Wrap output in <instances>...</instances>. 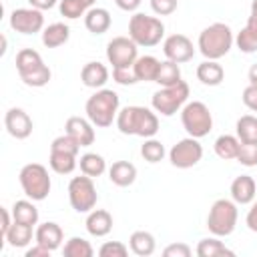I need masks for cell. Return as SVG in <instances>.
<instances>
[{"mask_svg": "<svg viewBox=\"0 0 257 257\" xmlns=\"http://www.w3.org/2000/svg\"><path fill=\"white\" fill-rule=\"evenodd\" d=\"M181 122L189 137L203 139L213 128V114L201 100H191L181 108Z\"/></svg>", "mask_w": 257, "mask_h": 257, "instance_id": "52a82bcc", "label": "cell"}, {"mask_svg": "<svg viewBox=\"0 0 257 257\" xmlns=\"http://www.w3.org/2000/svg\"><path fill=\"white\" fill-rule=\"evenodd\" d=\"M110 12L106 8H98V6H92L90 10H86L84 14V26L88 32L92 34H104L108 28H110Z\"/></svg>", "mask_w": 257, "mask_h": 257, "instance_id": "7402d4cb", "label": "cell"}, {"mask_svg": "<svg viewBox=\"0 0 257 257\" xmlns=\"http://www.w3.org/2000/svg\"><path fill=\"white\" fill-rule=\"evenodd\" d=\"M94 124L82 116H70L64 124V133L70 135L80 147H90L94 143Z\"/></svg>", "mask_w": 257, "mask_h": 257, "instance_id": "9a60e30c", "label": "cell"}, {"mask_svg": "<svg viewBox=\"0 0 257 257\" xmlns=\"http://www.w3.org/2000/svg\"><path fill=\"white\" fill-rule=\"evenodd\" d=\"M197 78L205 86H219L225 78V70L217 60H203L197 66Z\"/></svg>", "mask_w": 257, "mask_h": 257, "instance_id": "cb8c5ba5", "label": "cell"}, {"mask_svg": "<svg viewBox=\"0 0 257 257\" xmlns=\"http://www.w3.org/2000/svg\"><path fill=\"white\" fill-rule=\"evenodd\" d=\"M141 2H143V0H114V4H116L120 10H124V12H135V10L141 6Z\"/></svg>", "mask_w": 257, "mask_h": 257, "instance_id": "f907efd6", "label": "cell"}, {"mask_svg": "<svg viewBox=\"0 0 257 257\" xmlns=\"http://www.w3.org/2000/svg\"><path fill=\"white\" fill-rule=\"evenodd\" d=\"M237 161L243 167H257V143H241Z\"/></svg>", "mask_w": 257, "mask_h": 257, "instance_id": "ab89813d", "label": "cell"}, {"mask_svg": "<svg viewBox=\"0 0 257 257\" xmlns=\"http://www.w3.org/2000/svg\"><path fill=\"white\" fill-rule=\"evenodd\" d=\"M80 80L88 88H102L108 80V68L98 60L86 62L80 70Z\"/></svg>", "mask_w": 257, "mask_h": 257, "instance_id": "ac0fdd59", "label": "cell"}, {"mask_svg": "<svg viewBox=\"0 0 257 257\" xmlns=\"http://www.w3.org/2000/svg\"><path fill=\"white\" fill-rule=\"evenodd\" d=\"M128 36L137 42V46H157L165 36V24L157 16L135 12L128 20Z\"/></svg>", "mask_w": 257, "mask_h": 257, "instance_id": "277c9868", "label": "cell"}, {"mask_svg": "<svg viewBox=\"0 0 257 257\" xmlns=\"http://www.w3.org/2000/svg\"><path fill=\"white\" fill-rule=\"evenodd\" d=\"M50 149L52 151H62V153H70V155H78V151H80V145L70 137V135H60V137H56L54 141H52V145H50Z\"/></svg>", "mask_w": 257, "mask_h": 257, "instance_id": "60d3db41", "label": "cell"}, {"mask_svg": "<svg viewBox=\"0 0 257 257\" xmlns=\"http://www.w3.org/2000/svg\"><path fill=\"white\" fill-rule=\"evenodd\" d=\"M251 14H257V0L251 2Z\"/></svg>", "mask_w": 257, "mask_h": 257, "instance_id": "11a10c76", "label": "cell"}, {"mask_svg": "<svg viewBox=\"0 0 257 257\" xmlns=\"http://www.w3.org/2000/svg\"><path fill=\"white\" fill-rule=\"evenodd\" d=\"M80 2H82V4L86 6V10H90V8H92V6L96 4V0H80Z\"/></svg>", "mask_w": 257, "mask_h": 257, "instance_id": "db71d44e", "label": "cell"}, {"mask_svg": "<svg viewBox=\"0 0 257 257\" xmlns=\"http://www.w3.org/2000/svg\"><path fill=\"white\" fill-rule=\"evenodd\" d=\"M50 249H46V247H42L40 243H36L34 247H30V249H26V257H50Z\"/></svg>", "mask_w": 257, "mask_h": 257, "instance_id": "681fc988", "label": "cell"}, {"mask_svg": "<svg viewBox=\"0 0 257 257\" xmlns=\"http://www.w3.org/2000/svg\"><path fill=\"white\" fill-rule=\"evenodd\" d=\"M50 76H52L50 68H48L46 64H42V66H38V68L30 70V72H26V74H20V80H22L26 86L40 88V86H46V84H48Z\"/></svg>", "mask_w": 257, "mask_h": 257, "instance_id": "8d00e7d4", "label": "cell"}, {"mask_svg": "<svg viewBox=\"0 0 257 257\" xmlns=\"http://www.w3.org/2000/svg\"><path fill=\"white\" fill-rule=\"evenodd\" d=\"M84 110H86L88 120L94 126L106 128V126L112 124V120H116V114H118V94L114 90H110V88H100L92 96H88Z\"/></svg>", "mask_w": 257, "mask_h": 257, "instance_id": "3957f363", "label": "cell"}, {"mask_svg": "<svg viewBox=\"0 0 257 257\" xmlns=\"http://www.w3.org/2000/svg\"><path fill=\"white\" fill-rule=\"evenodd\" d=\"M78 165H80V171L84 173V175H88V177H100L104 171H106V161H104V157L102 155H96V153H86V155H82L80 157V161H78Z\"/></svg>", "mask_w": 257, "mask_h": 257, "instance_id": "1f68e13d", "label": "cell"}, {"mask_svg": "<svg viewBox=\"0 0 257 257\" xmlns=\"http://www.w3.org/2000/svg\"><path fill=\"white\" fill-rule=\"evenodd\" d=\"M243 104L251 112H257V86H253V84L245 86V90H243Z\"/></svg>", "mask_w": 257, "mask_h": 257, "instance_id": "bcb514c9", "label": "cell"}, {"mask_svg": "<svg viewBox=\"0 0 257 257\" xmlns=\"http://www.w3.org/2000/svg\"><path fill=\"white\" fill-rule=\"evenodd\" d=\"M201 159H203V147H201L199 139H195V137L181 139L169 151V161L177 169H191Z\"/></svg>", "mask_w": 257, "mask_h": 257, "instance_id": "8fae6325", "label": "cell"}, {"mask_svg": "<svg viewBox=\"0 0 257 257\" xmlns=\"http://www.w3.org/2000/svg\"><path fill=\"white\" fill-rule=\"evenodd\" d=\"M108 179L116 187H128L137 179V167L128 161H114L108 169Z\"/></svg>", "mask_w": 257, "mask_h": 257, "instance_id": "44dd1931", "label": "cell"}, {"mask_svg": "<svg viewBox=\"0 0 257 257\" xmlns=\"http://www.w3.org/2000/svg\"><path fill=\"white\" fill-rule=\"evenodd\" d=\"M58 10L68 20H76V18L86 14V6L80 0H60L58 2Z\"/></svg>", "mask_w": 257, "mask_h": 257, "instance_id": "f35d334b", "label": "cell"}, {"mask_svg": "<svg viewBox=\"0 0 257 257\" xmlns=\"http://www.w3.org/2000/svg\"><path fill=\"white\" fill-rule=\"evenodd\" d=\"M20 187L24 195L32 201H44L50 193L52 181L48 177V169L40 163H28L20 169Z\"/></svg>", "mask_w": 257, "mask_h": 257, "instance_id": "8992f818", "label": "cell"}, {"mask_svg": "<svg viewBox=\"0 0 257 257\" xmlns=\"http://www.w3.org/2000/svg\"><path fill=\"white\" fill-rule=\"evenodd\" d=\"M62 239H64V233H62L60 225L54 223V221L40 223L36 227V231H34V241L40 243L42 247L50 249V251H56L62 245Z\"/></svg>", "mask_w": 257, "mask_h": 257, "instance_id": "e0dca14e", "label": "cell"}, {"mask_svg": "<svg viewBox=\"0 0 257 257\" xmlns=\"http://www.w3.org/2000/svg\"><path fill=\"white\" fill-rule=\"evenodd\" d=\"M239 145H241V141L237 137H233V135H221L215 141V155L219 159H223V161H233V159H237Z\"/></svg>", "mask_w": 257, "mask_h": 257, "instance_id": "f546056e", "label": "cell"}, {"mask_svg": "<svg viewBox=\"0 0 257 257\" xmlns=\"http://www.w3.org/2000/svg\"><path fill=\"white\" fill-rule=\"evenodd\" d=\"M245 223H247V227H249V231H253V233H257V199L253 201V205H251V209L247 211V217H245Z\"/></svg>", "mask_w": 257, "mask_h": 257, "instance_id": "7dc6e473", "label": "cell"}, {"mask_svg": "<svg viewBox=\"0 0 257 257\" xmlns=\"http://www.w3.org/2000/svg\"><path fill=\"white\" fill-rule=\"evenodd\" d=\"M10 28L20 34H36L44 30V14L36 8H16L10 14Z\"/></svg>", "mask_w": 257, "mask_h": 257, "instance_id": "7c38bea8", "label": "cell"}, {"mask_svg": "<svg viewBox=\"0 0 257 257\" xmlns=\"http://www.w3.org/2000/svg\"><path fill=\"white\" fill-rule=\"evenodd\" d=\"M128 247L139 257H149L157 249V241L149 231H135L128 239Z\"/></svg>", "mask_w": 257, "mask_h": 257, "instance_id": "484cf974", "label": "cell"}, {"mask_svg": "<svg viewBox=\"0 0 257 257\" xmlns=\"http://www.w3.org/2000/svg\"><path fill=\"white\" fill-rule=\"evenodd\" d=\"M151 8L157 16H169L177 10V0H151Z\"/></svg>", "mask_w": 257, "mask_h": 257, "instance_id": "ee69618b", "label": "cell"}, {"mask_svg": "<svg viewBox=\"0 0 257 257\" xmlns=\"http://www.w3.org/2000/svg\"><path fill=\"white\" fill-rule=\"evenodd\" d=\"M106 58L112 68H133L139 58V46L131 36H116L106 44Z\"/></svg>", "mask_w": 257, "mask_h": 257, "instance_id": "30bf717a", "label": "cell"}, {"mask_svg": "<svg viewBox=\"0 0 257 257\" xmlns=\"http://www.w3.org/2000/svg\"><path fill=\"white\" fill-rule=\"evenodd\" d=\"M163 52H165L167 60L183 64V62H189L195 56V46H193L189 36H185V34H171L163 42Z\"/></svg>", "mask_w": 257, "mask_h": 257, "instance_id": "4fadbf2b", "label": "cell"}, {"mask_svg": "<svg viewBox=\"0 0 257 257\" xmlns=\"http://www.w3.org/2000/svg\"><path fill=\"white\" fill-rule=\"evenodd\" d=\"M32 225H26V223H18L14 221L12 227L8 229L4 241L10 245V247H26L28 243H32Z\"/></svg>", "mask_w": 257, "mask_h": 257, "instance_id": "4316f807", "label": "cell"}, {"mask_svg": "<svg viewBox=\"0 0 257 257\" xmlns=\"http://www.w3.org/2000/svg\"><path fill=\"white\" fill-rule=\"evenodd\" d=\"M235 44L245 54L257 52V14H249L245 28L235 36Z\"/></svg>", "mask_w": 257, "mask_h": 257, "instance_id": "ffe728a7", "label": "cell"}, {"mask_svg": "<svg viewBox=\"0 0 257 257\" xmlns=\"http://www.w3.org/2000/svg\"><path fill=\"white\" fill-rule=\"evenodd\" d=\"M56 2H60V0H28V4L32 6V8H36V10H50V8H54L56 6Z\"/></svg>", "mask_w": 257, "mask_h": 257, "instance_id": "816d5d0a", "label": "cell"}, {"mask_svg": "<svg viewBox=\"0 0 257 257\" xmlns=\"http://www.w3.org/2000/svg\"><path fill=\"white\" fill-rule=\"evenodd\" d=\"M191 247L187 243H173L169 247H165L163 255L165 257H191Z\"/></svg>", "mask_w": 257, "mask_h": 257, "instance_id": "f6af8a7d", "label": "cell"}, {"mask_svg": "<svg viewBox=\"0 0 257 257\" xmlns=\"http://www.w3.org/2000/svg\"><path fill=\"white\" fill-rule=\"evenodd\" d=\"M237 219H239V211H237V203L231 199H217L207 215V229L215 235V237H227L235 231L237 227Z\"/></svg>", "mask_w": 257, "mask_h": 257, "instance_id": "5b68a950", "label": "cell"}, {"mask_svg": "<svg viewBox=\"0 0 257 257\" xmlns=\"http://www.w3.org/2000/svg\"><path fill=\"white\" fill-rule=\"evenodd\" d=\"M68 201L76 213H90L98 201L92 177L84 173L80 177H72L68 183Z\"/></svg>", "mask_w": 257, "mask_h": 257, "instance_id": "9c48e42d", "label": "cell"}, {"mask_svg": "<svg viewBox=\"0 0 257 257\" xmlns=\"http://www.w3.org/2000/svg\"><path fill=\"white\" fill-rule=\"evenodd\" d=\"M62 253H64V257H92L94 255V249H92V245L86 239H82V237H70L64 243Z\"/></svg>", "mask_w": 257, "mask_h": 257, "instance_id": "d590c367", "label": "cell"}, {"mask_svg": "<svg viewBox=\"0 0 257 257\" xmlns=\"http://www.w3.org/2000/svg\"><path fill=\"white\" fill-rule=\"evenodd\" d=\"M0 213H2V241H4V237H6L8 229H10V227H12V223H14V217L8 213V209H6V207H2V209H0Z\"/></svg>", "mask_w": 257, "mask_h": 257, "instance_id": "c3c4849f", "label": "cell"}, {"mask_svg": "<svg viewBox=\"0 0 257 257\" xmlns=\"http://www.w3.org/2000/svg\"><path fill=\"white\" fill-rule=\"evenodd\" d=\"M247 76H249V84L257 86V62H255V64H251V68H249Z\"/></svg>", "mask_w": 257, "mask_h": 257, "instance_id": "f5cc1de1", "label": "cell"}, {"mask_svg": "<svg viewBox=\"0 0 257 257\" xmlns=\"http://www.w3.org/2000/svg\"><path fill=\"white\" fill-rule=\"evenodd\" d=\"M235 131H237V139L241 143H257V116L243 114L237 120Z\"/></svg>", "mask_w": 257, "mask_h": 257, "instance_id": "836d02e7", "label": "cell"}, {"mask_svg": "<svg viewBox=\"0 0 257 257\" xmlns=\"http://www.w3.org/2000/svg\"><path fill=\"white\" fill-rule=\"evenodd\" d=\"M48 165L54 173L58 175H70L76 165H78V159L76 155H70V153H62V151H52L50 149V159H48Z\"/></svg>", "mask_w": 257, "mask_h": 257, "instance_id": "83f0119b", "label": "cell"}, {"mask_svg": "<svg viewBox=\"0 0 257 257\" xmlns=\"http://www.w3.org/2000/svg\"><path fill=\"white\" fill-rule=\"evenodd\" d=\"M84 225L92 237H106L112 231V215L104 209H92Z\"/></svg>", "mask_w": 257, "mask_h": 257, "instance_id": "d6986e66", "label": "cell"}, {"mask_svg": "<svg viewBox=\"0 0 257 257\" xmlns=\"http://www.w3.org/2000/svg\"><path fill=\"white\" fill-rule=\"evenodd\" d=\"M159 66H161V60L151 56V54H145V56H139L133 64V72L137 76L139 82H155L157 80V72H159Z\"/></svg>", "mask_w": 257, "mask_h": 257, "instance_id": "603a6c76", "label": "cell"}, {"mask_svg": "<svg viewBox=\"0 0 257 257\" xmlns=\"http://www.w3.org/2000/svg\"><path fill=\"white\" fill-rule=\"evenodd\" d=\"M112 80L116 84H122V86H128V84H135L139 82L133 68H112Z\"/></svg>", "mask_w": 257, "mask_h": 257, "instance_id": "7bdbcfd3", "label": "cell"}, {"mask_svg": "<svg viewBox=\"0 0 257 257\" xmlns=\"http://www.w3.org/2000/svg\"><path fill=\"white\" fill-rule=\"evenodd\" d=\"M155 82H159L161 86H171V84L181 82V68H179V64L173 62V60H163L161 66H159Z\"/></svg>", "mask_w": 257, "mask_h": 257, "instance_id": "e575fe53", "label": "cell"}, {"mask_svg": "<svg viewBox=\"0 0 257 257\" xmlns=\"http://www.w3.org/2000/svg\"><path fill=\"white\" fill-rule=\"evenodd\" d=\"M189 92L191 90H189V84L185 80L171 84V86H163L151 98L153 110L163 114V116H173L175 112H179L189 102Z\"/></svg>", "mask_w": 257, "mask_h": 257, "instance_id": "ba28073f", "label": "cell"}, {"mask_svg": "<svg viewBox=\"0 0 257 257\" xmlns=\"http://www.w3.org/2000/svg\"><path fill=\"white\" fill-rule=\"evenodd\" d=\"M100 257H126L128 255V247L120 241H106L102 243V247L98 249Z\"/></svg>", "mask_w": 257, "mask_h": 257, "instance_id": "b9f144b4", "label": "cell"}, {"mask_svg": "<svg viewBox=\"0 0 257 257\" xmlns=\"http://www.w3.org/2000/svg\"><path fill=\"white\" fill-rule=\"evenodd\" d=\"M116 128L122 135L151 139L159 133V116L147 106H124L116 114Z\"/></svg>", "mask_w": 257, "mask_h": 257, "instance_id": "6da1fadb", "label": "cell"}, {"mask_svg": "<svg viewBox=\"0 0 257 257\" xmlns=\"http://www.w3.org/2000/svg\"><path fill=\"white\" fill-rule=\"evenodd\" d=\"M235 42L233 30L225 22H213L199 34V52L205 56V60H219L223 58Z\"/></svg>", "mask_w": 257, "mask_h": 257, "instance_id": "7a4b0ae2", "label": "cell"}, {"mask_svg": "<svg viewBox=\"0 0 257 257\" xmlns=\"http://www.w3.org/2000/svg\"><path fill=\"white\" fill-rule=\"evenodd\" d=\"M4 126L8 131V135L14 137V139H18V141L28 139L32 135V128H34L32 118L28 116V112L22 110V108H18V106H12V108L6 110V114H4Z\"/></svg>", "mask_w": 257, "mask_h": 257, "instance_id": "5bb4252c", "label": "cell"}, {"mask_svg": "<svg viewBox=\"0 0 257 257\" xmlns=\"http://www.w3.org/2000/svg\"><path fill=\"white\" fill-rule=\"evenodd\" d=\"M68 36H70V28L64 22H54L42 30V44L46 48H58L68 40Z\"/></svg>", "mask_w": 257, "mask_h": 257, "instance_id": "d4e9b609", "label": "cell"}, {"mask_svg": "<svg viewBox=\"0 0 257 257\" xmlns=\"http://www.w3.org/2000/svg\"><path fill=\"white\" fill-rule=\"evenodd\" d=\"M197 255L199 257H221V255H229L233 257L235 253L225 247L223 241H219L217 237H209V239H201L197 245Z\"/></svg>", "mask_w": 257, "mask_h": 257, "instance_id": "4dcf8cb0", "label": "cell"}, {"mask_svg": "<svg viewBox=\"0 0 257 257\" xmlns=\"http://www.w3.org/2000/svg\"><path fill=\"white\" fill-rule=\"evenodd\" d=\"M257 197V183L251 175H239L231 183V199L237 205H249Z\"/></svg>", "mask_w": 257, "mask_h": 257, "instance_id": "2e32d148", "label": "cell"}, {"mask_svg": "<svg viewBox=\"0 0 257 257\" xmlns=\"http://www.w3.org/2000/svg\"><path fill=\"white\" fill-rule=\"evenodd\" d=\"M42 64H44L42 56L32 48H22L16 54V70H18V74H26V72H30V70H34V68H38Z\"/></svg>", "mask_w": 257, "mask_h": 257, "instance_id": "d6a6232c", "label": "cell"}, {"mask_svg": "<svg viewBox=\"0 0 257 257\" xmlns=\"http://www.w3.org/2000/svg\"><path fill=\"white\" fill-rule=\"evenodd\" d=\"M141 155H143V159L147 163H159L165 157V147H163L161 141L151 137V139H145V143L141 147Z\"/></svg>", "mask_w": 257, "mask_h": 257, "instance_id": "74e56055", "label": "cell"}, {"mask_svg": "<svg viewBox=\"0 0 257 257\" xmlns=\"http://www.w3.org/2000/svg\"><path fill=\"white\" fill-rule=\"evenodd\" d=\"M12 217L14 221L18 223H26V225H36L38 223V209L34 205V201L30 199H22V201H16L14 207H12Z\"/></svg>", "mask_w": 257, "mask_h": 257, "instance_id": "f1b7e54d", "label": "cell"}]
</instances>
